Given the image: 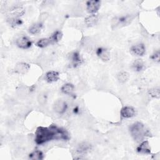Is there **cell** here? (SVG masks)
<instances>
[{
  "label": "cell",
  "instance_id": "ffe728a7",
  "mask_svg": "<svg viewBox=\"0 0 160 160\" xmlns=\"http://www.w3.org/2000/svg\"><path fill=\"white\" fill-rule=\"evenodd\" d=\"M62 36V34L61 31H56L49 38L51 41V43L53 44V43H56V42H58V41H59L61 39Z\"/></svg>",
  "mask_w": 160,
  "mask_h": 160
},
{
  "label": "cell",
  "instance_id": "277c9868",
  "mask_svg": "<svg viewBox=\"0 0 160 160\" xmlns=\"http://www.w3.org/2000/svg\"><path fill=\"white\" fill-rule=\"evenodd\" d=\"M16 46L23 49H28L32 46V41L26 36H21L16 40Z\"/></svg>",
  "mask_w": 160,
  "mask_h": 160
},
{
  "label": "cell",
  "instance_id": "4fadbf2b",
  "mask_svg": "<svg viewBox=\"0 0 160 160\" xmlns=\"http://www.w3.org/2000/svg\"><path fill=\"white\" fill-rule=\"evenodd\" d=\"M85 24L87 26L92 27L97 24L98 22V16L96 14H91L85 18Z\"/></svg>",
  "mask_w": 160,
  "mask_h": 160
},
{
  "label": "cell",
  "instance_id": "ba28073f",
  "mask_svg": "<svg viewBox=\"0 0 160 160\" xmlns=\"http://www.w3.org/2000/svg\"><path fill=\"white\" fill-rule=\"evenodd\" d=\"M136 112L133 108L131 106H125L121 111V116L123 118H130L135 116Z\"/></svg>",
  "mask_w": 160,
  "mask_h": 160
},
{
  "label": "cell",
  "instance_id": "ac0fdd59",
  "mask_svg": "<svg viewBox=\"0 0 160 160\" xmlns=\"http://www.w3.org/2000/svg\"><path fill=\"white\" fill-rule=\"evenodd\" d=\"M61 90L65 94H71L74 91V86L71 83H66L61 87Z\"/></svg>",
  "mask_w": 160,
  "mask_h": 160
},
{
  "label": "cell",
  "instance_id": "8fae6325",
  "mask_svg": "<svg viewBox=\"0 0 160 160\" xmlns=\"http://www.w3.org/2000/svg\"><path fill=\"white\" fill-rule=\"evenodd\" d=\"M137 151L141 154H150L151 148L148 141H144L137 148Z\"/></svg>",
  "mask_w": 160,
  "mask_h": 160
},
{
  "label": "cell",
  "instance_id": "9c48e42d",
  "mask_svg": "<svg viewBox=\"0 0 160 160\" xmlns=\"http://www.w3.org/2000/svg\"><path fill=\"white\" fill-rule=\"evenodd\" d=\"M96 54L101 59L104 61H107L110 59V52L106 48H98L96 50Z\"/></svg>",
  "mask_w": 160,
  "mask_h": 160
},
{
  "label": "cell",
  "instance_id": "603a6c76",
  "mask_svg": "<svg viewBox=\"0 0 160 160\" xmlns=\"http://www.w3.org/2000/svg\"><path fill=\"white\" fill-rule=\"evenodd\" d=\"M29 158L31 159H33V160L42 159L43 158V154L41 151L36 150V151H33L32 153H31L29 154Z\"/></svg>",
  "mask_w": 160,
  "mask_h": 160
},
{
  "label": "cell",
  "instance_id": "e0dca14e",
  "mask_svg": "<svg viewBox=\"0 0 160 160\" xmlns=\"http://www.w3.org/2000/svg\"><path fill=\"white\" fill-rule=\"evenodd\" d=\"M91 149V146L89 143L86 142H83L79 144L77 148V151L80 154L86 153Z\"/></svg>",
  "mask_w": 160,
  "mask_h": 160
},
{
  "label": "cell",
  "instance_id": "cb8c5ba5",
  "mask_svg": "<svg viewBox=\"0 0 160 160\" xmlns=\"http://www.w3.org/2000/svg\"><path fill=\"white\" fill-rule=\"evenodd\" d=\"M149 93L151 95V96H152V98H159V96H160V90H159V88L158 87L152 88V89H149Z\"/></svg>",
  "mask_w": 160,
  "mask_h": 160
},
{
  "label": "cell",
  "instance_id": "44dd1931",
  "mask_svg": "<svg viewBox=\"0 0 160 160\" xmlns=\"http://www.w3.org/2000/svg\"><path fill=\"white\" fill-rule=\"evenodd\" d=\"M8 22L12 27H17L21 26L22 24V21H21V19L18 18V17H12L11 18H9L8 19Z\"/></svg>",
  "mask_w": 160,
  "mask_h": 160
},
{
  "label": "cell",
  "instance_id": "30bf717a",
  "mask_svg": "<svg viewBox=\"0 0 160 160\" xmlns=\"http://www.w3.org/2000/svg\"><path fill=\"white\" fill-rule=\"evenodd\" d=\"M59 78V72L55 71H50L46 73L45 80L49 83L57 81Z\"/></svg>",
  "mask_w": 160,
  "mask_h": 160
},
{
  "label": "cell",
  "instance_id": "5b68a950",
  "mask_svg": "<svg viewBox=\"0 0 160 160\" xmlns=\"http://www.w3.org/2000/svg\"><path fill=\"white\" fill-rule=\"evenodd\" d=\"M101 6V1L98 0L88 1L86 2V10L91 14H96Z\"/></svg>",
  "mask_w": 160,
  "mask_h": 160
},
{
  "label": "cell",
  "instance_id": "5bb4252c",
  "mask_svg": "<svg viewBox=\"0 0 160 160\" xmlns=\"http://www.w3.org/2000/svg\"><path fill=\"white\" fill-rule=\"evenodd\" d=\"M29 67V65L25 62H19L16 65L15 70L19 73L25 74L28 71Z\"/></svg>",
  "mask_w": 160,
  "mask_h": 160
},
{
  "label": "cell",
  "instance_id": "6da1fadb",
  "mask_svg": "<svg viewBox=\"0 0 160 160\" xmlns=\"http://www.w3.org/2000/svg\"><path fill=\"white\" fill-rule=\"evenodd\" d=\"M35 141L38 144H42L52 139L68 140L69 136L68 132L55 125L49 127H39L35 133Z\"/></svg>",
  "mask_w": 160,
  "mask_h": 160
},
{
  "label": "cell",
  "instance_id": "52a82bcc",
  "mask_svg": "<svg viewBox=\"0 0 160 160\" xmlns=\"http://www.w3.org/2000/svg\"><path fill=\"white\" fill-rule=\"evenodd\" d=\"M68 108V104L66 101L63 100L57 101L54 105V111L58 114H63Z\"/></svg>",
  "mask_w": 160,
  "mask_h": 160
},
{
  "label": "cell",
  "instance_id": "7402d4cb",
  "mask_svg": "<svg viewBox=\"0 0 160 160\" xmlns=\"http://www.w3.org/2000/svg\"><path fill=\"white\" fill-rule=\"evenodd\" d=\"M129 75L128 72H127L126 71H120L117 74V79L120 82L124 83L126 81H127V80L129 78Z\"/></svg>",
  "mask_w": 160,
  "mask_h": 160
},
{
  "label": "cell",
  "instance_id": "484cf974",
  "mask_svg": "<svg viewBox=\"0 0 160 160\" xmlns=\"http://www.w3.org/2000/svg\"><path fill=\"white\" fill-rule=\"evenodd\" d=\"M159 55H160V53H159V51H157L156 52H155L154 53H153L152 54V56L150 57V58L156 62H159Z\"/></svg>",
  "mask_w": 160,
  "mask_h": 160
},
{
  "label": "cell",
  "instance_id": "2e32d148",
  "mask_svg": "<svg viewBox=\"0 0 160 160\" xmlns=\"http://www.w3.org/2000/svg\"><path fill=\"white\" fill-rule=\"evenodd\" d=\"M69 59L74 66L79 65L82 62V59L80 57L79 54L77 52H72L69 56Z\"/></svg>",
  "mask_w": 160,
  "mask_h": 160
},
{
  "label": "cell",
  "instance_id": "7a4b0ae2",
  "mask_svg": "<svg viewBox=\"0 0 160 160\" xmlns=\"http://www.w3.org/2000/svg\"><path fill=\"white\" fill-rule=\"evenodd\" d=\"M130 132L134 140L141 141L146 136H149V132L144 124L140 122H136L132 124L129 128Z\"/></svg>",
  "mask_w": 160,
  "mask_h": 160
},
{
  "label": "cell",
  "instance_id": "3957f363",
  "mask_svg": "<svg viewBox=\"0 0 160 160\" xmlns=\"http://www.w3.org/2000/svg\"><path fill=\"white\" fill-rule=\"evenodd\" d=\"M134 16L132 15H126L122 16L114 17L111 21V26L112 28H120L128 25L133 19Z\"/></svg>",
  "mask_w": 160,
  "mask_h": 160
},
{
  "label": "cell",
  "instance_id": "8992f818",
  "mask_svg": "<svg viewBox=\"0 0 160 160\" xmlns=\"http://www.w3.org/2000/svg\"><path fill=\"white\" fill-rule=\"evenodd\" d=\"M131 51L135 55L138 56H142L146 52V48L144 44L138 43L133 45L131 48Z\"/></svg>",
  "mask_w": 160,
  "mask_h": 160
},
{
  "label": "cell",
  "instance_id": "d4e9b609",
  "mask_svg": "<svg viewBox=\"0 0 160 160\" xmlns=\"http://www.w3.org/2000/svg\"><path fill=\"white\" fill-rule=\"evenodd\" d=\"M38 101H39L40 104L44 105V104H46V102L47 101V95H46V94H45L44 92H42V93L39 94V95L38 96Z\"/></svg>",
  "mask_w": 160,
  "mask_h": 160
},
{
  "label": "cell",
  "instance_id": "9a60e30c",
  "mask_svg": "<svg viewBox=\"0 0 160 160\" xmlns=\"http://www.w3.org/2000/svg\"><path fill=\"white\" fill-rule=\"evenodd\" d=\"M144 62L141 59H136L132 64V68L133 69L134 71L137 72H139L142 71L144 69Z\"/></svg>",
  "mask_w": 160,
  "mask_h": 160
},
{
  "label": "cell",
  "instance_id": "7c38bea8",
  "mask_svg": "<svg viewBox=\"0 0 160 160\" xmlns=\"http://www.w3.org/2000/svg\"><path fill=\"white\" fill-rule=\"evenodd\" d=\"M42 28V22H38L32 24L28 29V32L32 35H36L39 34Z\"/></svg>",
  "mask_w": 160,
  "mask_h": 160
},
{
  "label": "cell",
  "instance_id": "d6986e66",
  "mask_svg": "<svg viewBox=\"0 0 160 160\" xmlns=\"http://www.w3.org/2000/svg\"><path fill=\"white\" fill-rule=\"evenodd\" d=\"M51 43V41L49 39V38H41L40 39H39L36 43V45L39 47V48H46L47 46H48L49 45H50Z\"/></svg>",
  "mask_w": 160,
  "mask_h": 160
}]
</instances>
